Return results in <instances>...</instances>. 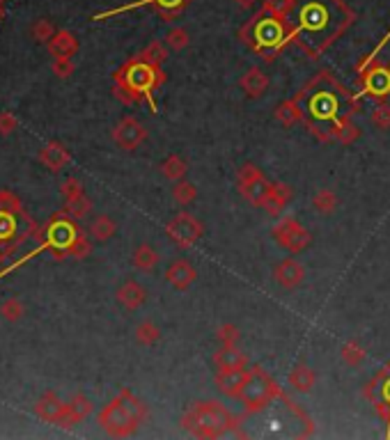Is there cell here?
<instances>
[{
	"mask_svg": "<svg viewBox=\"0 0 390 440\" xmlns=\"http://www.w3.org/2000/svg\"><path fill=\"white\" fill-rule=\"evenodd\" d=\"M354 19V10L344 0H292L287 44H296L315 60L347 33Z\"/></svg>",
	"mask_w": 390,
	"mask_h": 440,
	"instance_id": "1",
	"label": "cell"
},
{
	"mask_svg": "<svg viewBox=\"0 0 390 440\" xmlns=\"http://www.w3.org/2000/svg\"><path fill=\"white\" fill-rule=\"evenodd\" d=\"M296 99L298 104H305L303 120L308 122V129L324 142L338 140L344 122L351 120L349 113L356 111V108H344V104H354V99L326 72H321L308 88L298 92Z\"/></svg>",
	"mask_w": 390,
	"mask_h": 440,
	"instance_id": "2",
	"label": "cell"
},
{
	"mask_svg": "<svg viewBox=\"0 0 390 440\" xmlns=\"http://www.w3.org/2000/svg\"><path fill=\"white\" fill-rule=\"evenodd\" d=\"M163 81H165V74L161 72V67L145 63V60L136 56L115 74V95L124 104H136L140 101L143 97H147L152 108L156 111L152 92L161 88Z\"/></svg>",
	"mask_w": 390,
	"mask_h": 440,
	"instance_id": "3",
	"label": "cell"
},
{
	"mask_svg": "<svg viewBox=\"0 0 390 440\" xmlns=\"http://www.w3.org/2000/svg\"><path fill=\"white\" fill-rule=\"evenodd\" d=\"M145 420H147V406L127 388L99 413V427L113 438L131 436Z\"/></svg>",
	"mask_w": 390,
	"mask_h": 440,
	"instance_id": "4",
	"label": "cell"
},
{
	"mask_svg": "<svg viewBox=\"0 0 390 440\" xmlns=\"http://www.w3.org/2000/svg\"><path fill=\"white\" fill-rule=\"evenodd\" d=\"M181 427L195 438H220L236 427V420L218 401H197L181 418Z\"/></svg>",
	"mask_w": 390,
	"mask_h": 440,
	"instance_id": "5",
	"label": "cell"
},
{
	"mask_svg": "<svg viewBox=\"0 0 390 440\" xmlns=\"http://www.w3.org/2000/svg\"><path fill=\"white\" fill-rule=\"evenodd\" d=\"M287 33H289L287 21L269 17V14H264L259 10L255 17L239 30V37L250 46L252 51L271 56V53L280 51L282 46L287 44Z\"/></svg>",
	"mask_w": 390,
	"mask_h": 440,
	"instance_id": "6",
	"label": "cell"
},
{
	"mask_svg": "<svg viewBox=\"0 0 390 440\" xmlns=\"http://www.w3.org/2000/svg\"><path fill=\"white\" fill-rule=\"evenodd\" d=\"M285 395L280 392L278 383L273 381V378L262 372L259 367H250V376L246 385H243L241 390V404L246 408V413H255V411H262L266 404H271L273 399H282Z\"/></svg>",
	"mask_w": 390,
	"mask_h": 440,
	"instance_id": "7",
	"label": "cell"
},
{
	"mask_svg": "<svg viewBox=\"0 0 390 440\" xmlns=\"http://www.w3.org/2000/svg\"><path fill=\"white\" fill-rule=\"evenodd\" d=\"M81 231L76 227L74 218H69L65 211L56 213L53 218L46 222V227L37 231L40 241H44V248H49L56 257H67L69 245L74 243V238L79 236Z\"/></svg>",
	"mask_w": 390,
	"mask_h": 440,
	"instance_id": "8",
	"label": "cell"
},
{
	"mask_svg": "<svg viewBox=\"0 0 390 440\" xmlns=\"http://www.w3.org/2000/svg\"><path fill=\"white\" fill-rule=\"evenodd\" d=\"M271 234H273L275 241H278L280 248H285L287 252H292V254L303 252L310 245V241H312L310 231L305 229L296 218H282V220H278L273 225Z\"/></svg>",
	"mask_w": 390,
	"mask_h": 440,
	"instance_id": "9",
	"label": "cell"
},
{
	"mask_svg": "<svg viewBox=\"0 0 390 440\" xmlns=\"http://www.w3.org/2000/svg\"><path fill=\"white\" fill-rule=\"evenodd\" d=\"M165 234L170 236L179 248H190V245H195L202 238L204 225L200 222V218L181 211L165 225Z\"/></svg>",
	"mask_w": 390,
	"mask_h": 440,
	"instance_id": "10",
	"label": "cell"
},
{
	"mask_svg": "<svg viewBox=\"0 0 390 440\" xmlns=\"http://www.w3.org/2000/svg\"><path fill=\"white\" fill-rule=\"evenodd\" d=\"M236 179H239V193L248 199L250 204L262 206L266 190H269L271 184L266 181V177L262 174V170L252 163H243L236 172Z\"/></svg>",
	"mask_w": 390,
	"mask_h": 440,
	"instance_id": "11",
	"label": "cell"
},
{
	"mask_svg": "<svg viewBox=\"0 0 390 440\" xmlns=\"http://www.w3.org/2000/svg\"><path fill=\"white\" fill-rule=\"evenodd\" d=\"M113 140L120 149L133 152L138 149L145 140H147V129H145L136 117H124L113 131Z\"/></svg>",
	"mask_w": 390,
	"mask_h": 440,
	"instance_id": "12",
	"label": "cell"
},
{
	"mask_svg": "<svg viewBox=\"0 0 390 440\" xmlns=\"http://www.w3.org/2000/svg\"><path fill=\"white\" fill-rule=\"evenodd\" d=\"M193 3V0H138V3H131V5H127V7H122V10H113V12H104V14H97L95 21L99 19H108V17H115V14H120V12H127V10H133V7H143V5H152L154 10L163 17L165 21H170L174 19L177 14H181L186 7Z\"/></svg>",
	"mask_w": 390,
	"mask_h": 440,
	"instance_id": "13",
	"label": "cell"
},
{
	"mask_svg": "<svg viewBox=\"0 0 390 440\" xmlns=\"http://www.w3.org/2000/svg\"><path fill=\"white\" fill-rule=\"evenodd\" d=\"M363 81L365 90L363 95L374 97V99H384L390 95V67L386 65H370V69H363Z\"/></svg>",
	"mask_w": 390,
	"mask_h": 440,
	"instance_id": "14",
	"label": "cell"
},
{
	"mask_svg": "<svg viewBox=\"0 0 390 440\" xmlns=\"http://www.w3.org/2000/svg\"><path fill=\"white\" fill-rule=\"evenodd\" d=\"M273 280L280 284L282 289L292 291L296 287H301L303 280H305V268L298 259L289 257V259H282L278 266L273 268Z\"/></svg>",
	"mask_w": 390,
	"mask_h": 440,
	"instance_id": "15",
	"label": "cell"
},
{
	"mask_svg": "<svg viewBox=\"0 0 390 440\" xmlns=\"http://www.w3.org/2000/svg\"><path fill=\"white\" fill-rule=\"evenodd\" d=\"M250 376V369H232V372H216L213 376V385H216V390L220 395L225 397H232V399H239L243 385H246Z\"/></svg>",
	"mask_w": 390,
	"mask_h": 440,
	"instance_id": "16",
	"label": "cell"
},
{
	"mask_svg": "<svg viewBox=\"0 0 390 440\" xmlns=\"http://www.w3.org/2000/svg\"><path fill=\"white\" fill-rule=\"evenodd\" d=\"M67 413V404L60 401V397L56 392H44V395L35 401V415L44 422L51 424H60Z\"/></svg>",
	"mask_w": 390,
	"mask_h": 440,
	"instance_id": "17",
	"label": "cell"
},
{
	"mask_svg": "<svg viewBox=\"0 0 390 440\" xmlns=\"http://www.w3.org/2000/svg\"><path fill=\"white\" fill-rule=\"evenodd\" d=\"M195 280H197L195 266L186 259H174L165 271V282L172 284L177 291H186Z\"/></svg>",
	"mask_w": 390,
	"mask_h": 440,
	"instance_id": "18",
	"label": "cell"
},
{
	"mask_svg": "<svg viewBox=\"0 0 390 440\" xmlns=\"http://www.w3.org/2000/svg\"><path fill=\"white\" fill-rule=\"evenodd\" d=\"M216 372H232V369H246L248 356L239 346H220V349L211 356Z\"/></svg>",
	"mask_w": 390,
	"mask_h": 440,
	"instance_id": "19",
	"label": "cell"
},
{
	"mask_svg": "<svg viewBox=\"0 0 390 440\" xmlns=\"http://www.w3.org/2000/svg\"><path fill=\"white\" fill-rule=\"evenodd\" d=\"M115 298H117V303L124 307V310L133 312L138 307L145 305V300H147V289L136 280H124L117 287V291H115Z\"/></svg>",
	"mask_w": 390,
	"mask_h": 440,
	"instance_id": "20",
	"label": "cell"
},
{
	"mask_svg": "<svg viewBox=\"0 0 390 440\" xmlns=\"http://www.w3.org/2000/svg\"><path fill=\"white\" fill-rule=\"evenodd\" d=\"M92 411H95L92 401H90L86 395H81V392H79V395H74L72 401L67 404V413H65V418H63V422L58 424V427H63V429H74L76 424L86 420Z\"/></svg>",
	"mask_w": 390,
	"mask_h": 440,
	"instance_id": "21",
	"label": "cell"
},
{
	"mask_svg": "<svg viewBox=\"0 0 390 440\" xmlns=\"http://www.w3.org/2000/svg\"><path fill=\"white\" fill-rule=\"evenodd\" d=\"M269 76H266L262 69L259 67H252L248 69L246 74L241 76V81H239V88L246 92V97L250 99H259V97H264L266 95V90H269Z\"/></svg>",
	"mask_w": 390,
	"mask_h": 440,
	"instance_id": "22",
	"label": "cell"
},
{
	"mask_svg": "<svg viewBox=\"0 0 390 440\" xmlns=\"http://www.w3.org/2000/svg\"><path fill=\"white\" fill-rule=\"evenodd\" d=\"M69 152H67V147L63 142H58V140H53L49 142L46 147H42V152H40V163L44 168H49L51 172H60L67 163H69Z\"/></svg>",
	"mask_w": 390,
	"mask_h": 440,
	"instance_id": "23",
	"label": "cell"
},
{
	"mask_svg": "<svg viewBox=\"0 0 390 440\" xmlns=\"http://www.w3.org/2000/svg\"><path fill=\"white\" fill-rule=\"evenodd\" d=\"M289 199H292V188L287 184H271L262 202V209L271 215H278L289 204Z\"/></svg>",
	"mask_w": 390,
	"mask_h": 440,
	"instance_id": "24",
	"label": "cell"
},
{
	"mask_svg": "<svg viewBox=\"0 0 390 440\" xmlns=\"http://www.w3.org/2000/svg\"><path fill=\"white\" fill-rule=\"evenodd\" d=\"M46 46H49V53L53 58H74L76 51H79V40L69 30H58Z\"/></svg>",
	"mask_w": 390,
	"mask_h": 440,
	"instance_id": "25",
	"label": "cell"
},
{
	"mask_svg": "<svg viewBox=\"0 0 390 440\" xmlns=\"http://www.w3.org/2000/svg\"><path fill=\"white\" fill-rule=\"evenodd\" d=\"M273 117L275 122H280L282 127H294L298 124L303 117H305V113H303V106L298 104V99H287V101H282L280 106H275V111H273Z\"/></svg>",
	"mask_w": 390,
	"mask_h": 440,
	"instance_id": "26",
	"label": "cell"
},
{
	"mask_svg": "<svg viewBox=\"0 0 390 440\" xmlns=\"http://www.w3.org/2000/svg\"><path fill=\"white\" fill-rule=\"evenodd\" d=\"M289 388H294L298 392H310L317 383V374L312 372L308 365H296L292 372H289Z\"/></svg>",
	"mask_w": 390,
	"mask_h": 440,
	"instance_id": "27",
	"label": "cell"
},
{
	"mask_svg": "<svg viewBox=\"0 0 390 440\" xmlns=\"http://www.w3.org/2000/svg\"><path fill=\"white\" fill-rule=\"evenodd\" d=\"M159 259H161L159 252L152 248L149 243L138 245V248L133 250V257H131L133 266L138 268V271H154L156 264H159Z\"/></svg>",
	"mask_w": 390,
	"mask_h": 440,
	"instance_id": "28",
	"label": "cell"
},
{
	"mask_svg": "<svg viewBox=\"0 0 390 440\" xmlns=\"http://www.w3.org/2000/svg\"><path fill=\"white\" fill-rule=\"evenodd\" d=\"M186 172H188V163L181 156H177V154L168 156L163 163H161V174L170 181H181L184 177H186Z\"/></svg>",
	"mask_w": 390,
	"mask_h": 440,
	"instance_id": "29",
	"label": "cell"
},
{
	"mask_svg": "<svg viewBox=\"0 0 390 440\" xmlns=\"http://www.w3.org/2000/svg\"><path fill=\"white\" fill-rule=\"evenodd\" d=\"M117 231V222H115L111 215H97L95 220L90 222V234L97 241H108Z\"/></svg>",
	"mask_w": 390,
	"mask_h": 440,
	"instance_id": "30",
	"label": "cell"
},
{
	"mask_svg": "<svg viewBox=\"0 0 390 440\" xmlns=\"http://www.w3.org/2000/svg\"><path fill=\"white\" fill-rule=\"evenodd\" d=\"M172 199L177 204H181V206L193 204L195 199H197V186H195L193 181H186V179L174 181V186H172Z\"/></svg>",
	"mask_w": 390,
	"mask_h": 440,
	"instance_id": "31",
	"label": "cell"
},
{
	"mask_svg": "<svg viewBox=\"0 0 390 440\" xmlns=\"http://www.w3.org/2000/svg\"><path fill=\"white\" fill-rule=\"evenodd\" d=\"M133 337H136V342L140 346H154L161 339V328L156 326L154 321H143V323H138V326H136Z\"/></svg>",
	"mask_w": 390,
	"mask_h": 440,
	"instance_id": "32",
	"label": "cell"
},
{
	"mask_svg": "<svg viewBox=\"0 0 390 440\" xmlns=\"http://www.w3.org/2000/svg\"><path fill=\"white\" fill-rule=\"evenodd\" d=\"M338 206V195L331 188H321L312 195V209L319 213H333Z\"/></svg>",
	"mask_w": 390,
	"mask_h": 440,
	"instance_id": "33",
	"label": "cell"
},
{
	"mask_svg": "<svg viewBox=\"0 0 390 440\" xmlns=\"http://www.w3.org/2000/svg\"><path fill=\"white\" fill-rule=\"evenodd\" d=\"M90 211H92V202H90V197L86 195V193L79 197H74V199H69V202L65 204V213L74 220H83Z\"/></svg>",
	"mask_w": 390,
	"mask_h": 440,
	"instance_id": "34",
	"label": "cell"
},
{
	"mask_svg": "<svg viewBox=\"0 0 390 440\" xmlns=\"http://www.w3.org/2000/svg\"><path fill=\"white\" fill-rule=\"evenodd\" d=\"M340 353H342L344 365H349V367H361L365 362V356H367L365 349L356 342V339H351V342L344 344Z\"/></svg>",
	"mask_w": 390,
	"mask_h": 440,
	"instance_id": "35",
	"label": "cell"
},
{
	"mask_svg": "<svg viewBox=\"0 0 390 440\" xmlns=\"http://www.w3.org/2000/svg\"><path fill=\"white\" fill-rule=\"evenodd\" d=\"M0 314H3L5 321H19L23 314H26V307H23V303L19 298H5L3 303H0Z\"/></svg>",
	"mask_w": 390,
	"mask_h": 440,
	"instance_id": "36",
	"label": "cell"
},
{
	"mask_svg": "<svg viewBox=\"0 0 390 440\" xmlns=\"http://www.w3.org/2000/svg\"><path fill=\"white\" fill-rule=\"evenodd\" d=\"M56 33L58 30L53 26V21H49V19H37L33 23V37H35V42H40V44H49Z\"/></svg>",
	"mask_w": 390,
	"mask_h": 440,
	"instance_id": "37",
	"label": "cell"
},
{
	"mask_svg": "<svg viewBox=\"0 0 390 440\" xmlns=\"http://www.w3.org/2000/svg\"><path fill=\"white\" fill-rule=\"evenodd\" d=\"M289 10H292V0H264V5H262L264 14H269V17H275V19H282V21H287Z\"/></svg>",
	"mask_w": 390,
	"mask_h": 440,
	"instance_id": "38",
	"label": "cell"
},
{
	"mask_svg": "<svg viewBox=\"0 0 390 440\" xmlns=\"http://www.w3.org/2000/svg\"><path fill=\"white\" fill-rule=\"evenodd\" d=\"M190 44V37L188 33L184 28H172V30H168V35H165V46L170 51H184L186 46Z\"/></svg>",
	"mask_w": 390,
	"mask_h": 440,
	"instance_id": "39",
	"label": "cell"
},
{
	"mask_svg": "<svg viewBox=\"0 0 390 440\" xmlns=\"http://www.w3.org/2000/svg\"><path fill=\"white\" fill-rule=\"evenodd\" d=\"M138 58L145 60V63H149V65L161 67V63H163V60L168 58V51H165V46L161 44V42H152Z\"/></svg>",
	"mask_w": 390,
	"mask_h": 440,
	"instance_id": "40",
	"label": "cell"
},
{
	"mask_svg": "<svg viewBox=\"0 0 390 440\" xmlns=\"http://www.w3.org/2000/svg\"><path fill=\"white\" fill-rule=\"evenodd\" d=\"M216 337H218L220 346H236V344H239L241 333H239V328H236L234 323H223V326L218 328Z\"/></svg>",
	"mask_w": 390,
	"mask_h": 440,
	"instance_id": "41",
	"label": "cell"
},
{
	"mask_svg": "<svg viewBox=\"0 0 390 440\" xmlns=\"http://www.w3.org/2000/svg\"><path fill=\"white\" fill-rule=\"evenodd\" d=\"M90 252H92V243H90L88 238L83 236V234H79V236L74 238V243L69 245L67 257H74V259H86Z\"/></svg>",
	"mask_w": 390,
	"mask_h": 440,
	"instance_id": "42",
	"label": "cell"
},
{
	"mask_svg": "<svg viewBox=\"0 0 390 440\" xmlns=\"http://www.w3.org/2000/svg\"><path fill=\"white\" fill-rule=\"evenodd\" d=\"M372 122L377 129H384L388 131L390 129V106L388 104H377L372 111Z\"/></svg>",
	"mask_w": 390,
	"mask_h": 440,
	"instance_id": "43",
	"label": "cell"
},
{
	"mask_svg": "<svg viewBox=\"0 0 390 440\" xmlns=\"http://www.w3.org/2000/svg\"><path fill=\"white\" fill-rule=\"evenodd\" d=\"M60 193H63V197L69 202V199L83 195V184L76 179V177H69V179L63 181V186H60Z\"/></svg>",
	"mask_w": 390,
	"mask_h": 440,
	"instance_id": "44",
	"label": "cell"
},
{
	"mask_svg": "<svg viewBox=\"0 0 390 440\" xmlns=\"http://www.w3.org/2000/svg\"><path fill=\"white\" fill-rule=\"evenodd\" d=\"M53 74L58 76V79H69V76L74 74V60L72 58H56L53 60Z\"/></svg>",
	"mask_w": 390,
	"mask_h": 440,
	"instance_id": "45",
	"label": "cell"
},
{
	"mask_svg": "<svg viewBox=\"0 0 390 440\" xmlns=\"http://www.w3.org/2000/svg\"><path fill=\"white\" fill-rule=\"evenodd\" d=\"M0 209L21 213V211H23V206H21V199H19L17 195H14L12 190H0Z\"/></svg>",
	"mask_w": 390,
	"mask_h": 440,
	"instance_id": "46",
	"label": "cell"
},
{
	"mask_svg": "<svg viewBox=\"0 0 390 440\" xmlns=\"http://www.w3.org/2000/svg\"><path fill=\"white\" fill-rule=\"evenodd\" d=\"M17 127H19V122H17V117H14L12 113H7V111L0 113V136L14 133V131H17Z\"/></svg>",
	"mask_w": 390,
	"mask_h": 440,
	"instance_id": "47",
	"label": "cell"
},
{
	"mask_svg": "<svg viewBox=\"0 0 390 440\" xmlns=\"http://www.w3.org/2000/svg\"><path fill=\"white\" fill-rule=\"evenodd\" d=\"M234 3L239 5L241 10H250V7H255V5L259 3V0H234Z\"/></svg>",
	"mask_w": 390,
	"mask_h": 440,
	"instance_id": "48",
	"label": "cell"
},
{
	"mask_svg": "<svg viewBox=\"0 0 390 440\" xmlns=\"http://www.w3.org/2000/svg\"><path fill=\"white\" fill-rule=\"evenodd\" d=\"M3 5H5V0H0V10H3Z\"/></svg>",
	"mask_w": 390,
	"mask_h": 440,
	"instance_id": "49",
	"label": "cell"
},
{
	"mask_svg": "<svg viewBox=\"0 0 390 440\" xmlns=\"http://www.w3.org/2000/svg\"><path fill=\"white\" fill-rule=\"evenodd\" d=\"M0 17H3V10H0Z\"/></svg>",
	"mask_w": 390,
	"mask_h": 440,
	"instance_id": "50",
	"label": "cell"
}]
</instances>
